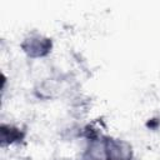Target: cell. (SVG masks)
Listing matches in <instances>:
<instances>
[{
	"label": "cell",
	"instance_id": "obj_1",
	"mask_svg": "<svg viewBox=\"0 0 160 160\" xmlns=\"http://www.w3.org/2000/svg\"><path fill=\"white\" fill-rule=\"evenodd\" d=\"M51 40L46 36L32 34L29 35L21 44L24 52L30 58H42L51 51Z\"/></svg>",
	"mask_w": 160,
	"mask_h": 160
},
{
	"label": "cell",
	"instance_id": "obj_2",
	"mask_svg": "<svg viewBox=\"0 0 160 160\" xmlns=\"http://www.w3.org/2000/svg\"><path fill=\"white\" fill-rule=\"evenodd\" d=\"M105 145L108 160H132L131 146L126 141L105 138Z\"/></svg>",
	"mask_w": 160,
	"mask_h": 160
},
{
	"label": "cell",
	"instance_id": "obj_3",
	"mask_svg": "<svg viewBox=\"0 0 160 160\" xmlns=\"http://www.w3.org/2000/svg\"><path fill=\"white\" fill-rule=\"evenodd\" d=\"M9 129H10V131H8V129L4 124L1 125V141H2L4 145L5 144H12L15 140L21 139L19 129H16L14 126H10V125H9Z\"/></svg>",
	"mask_w": 160,
	"mask_h": 160
}]
</instances>
